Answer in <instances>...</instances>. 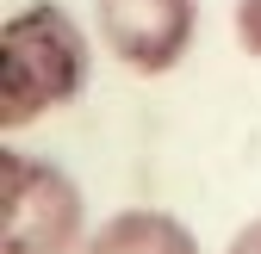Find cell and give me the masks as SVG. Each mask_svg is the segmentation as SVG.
I'll return each mask as SVG.
<instances>
[{
    "mask_svg": "<svg viewBox=\"0 0 261 254\" xmlns=\"http://www.w3.org/2000/svg\"><path fill=\"white\" fill-rule=\"evenodd\" d=\"M100 19V44L118 69L130 75H168L193 50L199 7L193 0H93Z\"/></svg>",
    "mask_w": 261,
    "mask_h": 254,
    "instance_id": "3957f363",
    "label": "cell"
},
{
    "mask_svg": "<svg viewBox=\"0 0 261 254\" xmlns=\"http://www.w3.org/2000/svg\"><path fill=\"white\" fill-rule=\"evenodd\" d=\"M237 44L243 56L261 62V0H237Z\"/></svg>",
    "mask_w": 261,
    "mask_h": 254,
    "instance_id": "5b68a950",
    "label": "cell"
},
{
    "mask_svg": "<svg viewBox=\"0 0 261 254\" xmlns=\"http://www.w3.org/2000/svg\"><path fill=\"white\" fill-rule=\"evenodd\" d=\"M224 254H261V217H249V224L224 242Z\"/></svg>",
    "mask_w": 261,
    "mask_h": 254,
    "instance_id": "8992f818",
    "label": "cell"
},
{
    "mask_svg": "<svg viewBox=\"0 0 261 254\" xmlns=\"http://www.w3.org/2000/svg\"><path fill=\"white\" fill-rule=\"evenodd\" d=\"M87 199L44 155L0 149V254H81Z\"/></svg>",
    "mask_w": 261,
    "mask_h": 254,
    "instance_id": "7a4b0ae2",
    "label": "cell"
},
{
    "mask_svg": "<svg viewBox=\"0 0 261 254\" xmlns=\"http://www.w3.org/2000/svg\"><path fill=\"white\" fill-rule=\"evenodd\" d=\"M81 254H199V236H193L174 211L130 205V211H112L106 224L81 242Z\"/></svg>",
    "mask_w": 261,
    "mask_h": 254,
    "instance_id": "277c9868",
    "label": "cell"
},
{
    "mask_svg": "<svg viewBox=\"0 0 261 254\" xmlns=\"http://www.w3.org/2000/svg\"><path fill=\"white\" fill-rule=\"evenodd\" d=\"M93 75V44L56 0H31L0 25V131H25L69 100Z\"/></svg>",
    "mask_w": 261,
    "mask_h": 254,
    "instance_id": "6da1fadb",
    "label": "cell"
}]
</instances>
